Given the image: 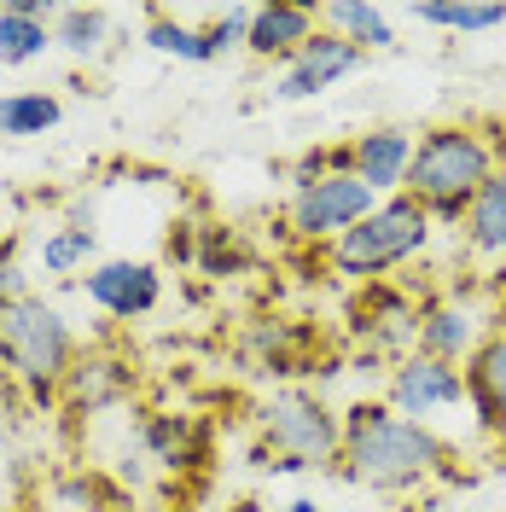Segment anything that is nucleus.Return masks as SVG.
Instances as JSON below:
<instances>
[{
	"label": "nucleus",
	"mask_w": 506,
	"mask_h": 512,
	"mask_svg": "<svg viewBox=\"0 0 506 512\" xmlns=\"http://www.w3.org/2000/svg\"><path fill=\"white\" fill-rule=\"evenodd\" d=\"M338 472L373 495H419L437 478H454V443L384 402H349Z\"/></svg>",
	"instance_id": "obj_1"
},
{
	"label": "nucleus",
	"mask_w": 506,
	"mask_h": 512,
	"mask_svg": "<svg viewBox=\"0 0 506 512\" xmlns=\"http://www.w3.org/2000/svg\"><path fill=\"white\" fill-rule=\"evenodd\" d=\"M501 169V146L489 140V128L477 123H437L413 140V169H408V198L431 216L437 227H460L483 181Z\"/></svg>",
	"instance_id": "obj_2"
},
{
	"label": "nucleus",
	"mask_w": 506,
	"mask_h": 512,
	"mask_svg": "<svg viewBox=\"0 0 506 512\" xmlns=\"http://www.w3.org/2000/svg\"><path fill=\"white\" fill-rule=\"evenodd\" d=\"M76 355H82V344H76L59 303H47L35 291L0 303V373L24 390L35 408L59 402V384Z\"/></svg>",
	"instance_id": "obj_3"
},
{
	"label": "nucleus",
	"mask_w": 506,
	"mask_h": 512,
	"mask_svg": "<svg viewBox=\"0 0 506 512\" xmlns=\"http://www.w3.org/2000/svg\"><path fill=\"white\" fill-rule=\"evenodd\" d=\"M256 431L274 472H326L344 454V414L326 408V396L303 390V384H280L274 396H262L256 408Z\"/></svg>",
	"instance_id": "obj_4"
},
{
	"label": "nucleus",
	"mask_w": 506,
	"mask_h": 512,
	"mask_svg": "<svg viewBox=\"0 0 506 512\" xmlns=\"http://www.w3.org/2000/svg\"><path fill=\"white\" fill-rule=\"evenodd\" d=\"M431 233H437V222L413 204L408 192H396V198H379V210L361 227H349L338 245H326V268L338 280H349V286H379L384 274H396L413 256H425Z\"/></svg>",
	"instance_id": "obj_5"
},
{
	"label": "nucleus",
	"mask_w": 506,
	"mask_h": 512,
	"mask_svg": "<svg viewBox=\"0 0 506 512\" xmlns=\"http://www.w3.org/2000/svg\"><path fill=\"white\" fill-rule=\"evenodd\" d=\"M373 210H379V192L367 187V181H355V175H320V181L291 187L285 227L303 245H338L349 227H361Z\"/></svg>",
	"instance_id": "obj_6"
},
{
	"label": "nucleus",
	"mask_w": 506,
	"mask_h": 512,
	"mask_svg": "<svg viewBox=\"0 0 506 512\" xmlns=\"http://www.w3.org/2000/svg\"><path fill=\"white\" fill-rule=\"evenodd\" d=\"M466 402V367H448V361H431V355H396L390 379H384V408H396L413 425H431L437 414L460 408Z\"/></svg>",
	"instance_id": "obj_7"
},
{
	"label": "nucleus",
	"mask_w": 506,
	"mask_h": 512,
	"mask_svg": "<svg viewBox=\"0 0 506 512\" xmlns=\"http://www.w3.org/2000/svg\"><path fill=\"white\" fill-rule=\"evenodd\" d=\"M82 297L111 320H146L163 303V268L134 256H99L82 274Z\"/></svg>",
	"instance_id": "obj_8"
},
{
	"label": "nucleus",
	"mask_w": 506,
	"mask_h": 512,
	"mask_svg": "<svg viewBox=\"0 0 506 512\" xmlns=\"http://www.w3.org/2000/svg\"><path fill=\"white\" fill-rule=\"evenodd\" d=\"M361 64H367V53H361V47H349L344 35H326V30H320L303 53H291V59L280 64V76H274L268 99H280V105L320 99V94H332L338 82H349Z\"/></svg>",
	"instance_id": "obj_9"
},
{
	"label": "nucleus",
	"mask_w": 506,
	"mask_h": 512,
	"mask_svg": "<svg viewBox=\"0 0 506 512\" xmlns=\"http://www.w3.org/2000/svg\"><path fill=\"white\" fill-rule=\"evenodd\" d=\"M128 390H134V367H128L117 350H82L70 361V373L59 384V408L64 414H105L117 408Z\"/></svg>",
	"instance_id": "obj_10"
},
{
	"label": "nucleus",
	"mask_w": 506,
	"mask_h": 512,
	"mask_svg": "<svg viewBox=\"0 0 506 512\" xmlns=\"http://www.w3.org/2000/svg\"><path fill=\"white\" fill-rule=\"evenodd\" d=\"M483 338H489V332H483V320H477L472 303H460V297L419 303V326H413V350L419 355L448 361V367H466Z\"/></svg>",
	"instance_id": "obj_11"
},
{
	"label": "nucleus",
	"mask_w": 506,
	"mask_h": 512,
	"mask_svg": "<svg viewBox=\"0 0 506 512\" xmlns=\"http://www.w3.org/2000/svg\"><path fill=\"white\" fill-rule=\"evenodd\" d=\"M466 408L489 443L506 448V326H495L466 361Z\"/></svg>",
	"instance_id": "obj_12"
},
{
	"label": "nucleus",
	"mask_w": 506,
	"mask_h": 512,
	"mask_svg": "<svg viewBox=\"0 0 506 512\" xmlns=\"http://www.w3.org/2000/svg\"><path fill=\"white\" fill-rule=\"evenodd\" d=\"M315 350H320V332L303 326V320H291V315L256 320L251 332H245V355H251L256 373H268V379H297V373H309Z\"/></svg>",
	"instance_id": "obj_13"
},
{
	"label": "nucleus",
	"mask_w": 506,
	"mask_h": 512,
	"mask_svg": "<svg viewBox=\"0 0 506 512\" xmlns=\"http://www.w3.org/2000/svg\"><path fill=\"white\" fill-rule=\"evenodd\" d=\"M413 140H419V134H408V128H390V123L355 134V140H349V169H355V181H367L379 198H396V192L408 187Z\"/></svg>",
	"instance_id": "obj_14"
},
{
	"label": "nucleus",
	"mask_w": 506,
	"mask_h": 512,
	"mask_svg": "<svg viewBox=\"0 0 506 512\" xmlns=\"http://www.w3.org/2000/svg\"><path fill=\"white\" fill-rule=\"evenodd\" d=\"M134 437H140V454H146L152 466H163V472H192V466L204 460V448H210V431L192 414H175V408L140 414Z\"/></svg>",
	"instance_id": "obj_15"
},
{
	"label": "nucleus",
	"mask_w": 506,
	"mask_h": 512,
	"mask_svg": "<svg viewBox=\"0 0 506 512\" xmlns=\"http://www.w3.org/2000/svg\"><path fill=\"white\" fill-rule=\"evenodd\" d=\"M315 35H320V12H315V6H297V0H268V6H256L245 53H251V59H280L285 64L291 53H303Z\"/></svg>",
	"instance_id": "obj_16"
},
{
	"label": "nucleus",
	"mask_w": 506,
	"mask_h": 512,
	"mask_svg": "<svg viewBox=\"0 0 506 512\" xmlns=\"http://www.w3.org/2000/svg\"><path fill=\"white\" fill-rule=\"evenodd\" d=\"M315 12H320V30L344 35L349 47H361V53H396V47H402L396 18H390L384 6H373V0H326Z\"/></svg>",
	"instance_id": "obj_17"
},
{
	"label": "nucleus",
	"mask_w": 506,
	"mask_h": 512,
	"mask_svg": "<svg viewBox=\"0 0 506 512\" xmlns=\"http://www.w3.org/2000/svg\"><path fill=\"white\" fill-rule=\"evenodd\" d=\"M94 262H99L94 222H59V227H47L41 245H35V268H41L47 280H82Z\"/></svg>",
	"instance_id": "obj_18"
},
{
	"label": "nucleus",
	"mask_w": 506,
	"mask_h": 512,
	"mask_svg": "<svg viewBox=\"0 0 506 512\" xmlns=\"http://www.w3.org/2000/svg\"><path fill=\"white\" fill-rule=\"evenodd\" d=\"M466 251L483 256V262H506V163L483 181V192L472 198V210H466Z\"/></svg>",
	"instance_id": "obj_19"
},
{
	"label": "nucleus",
	"mask_w": 506,
	"mask_h": 512,
	"mask_svg": "<svg viewBox=\"0 0 506 512\" xmlns=\"http://www.w3.org/2000/svg\"><path fill=\"white\" fill-rule=\"evenodd\" d=\"M111 41H117V18L105 12V6H59V18H53V47H64L70 59L94 64L111 53Z\"/></svg>",
	"instance_id": "obj_20"
},
{
	"label": "nucleus",
	"mask_w": 506,
	"mask_h": 512,
	"mask_svg": "<svg viewBox=\"0 0 506 512\" xmlns=\"http://www.w3.org/2000/svg\"><path fill=\"white\" fill-rule=\"evenodd\" d=\"M140 41H146L152 53H163V59H181V64H216L204 24H192V18H181V12H163V6H152V12H146V30H140Z\"/></svg>",
	"instance_id": "obj_21"
},
{
	"label": "nucleus",
	"mask_w": 506,
	"mask_h": 512,
	"mask_svg": "<svg viewBox=\"0 0 506 512\" xmlns=\"http://www.w3.org/2000/svg\"><path fill=\"white\" fill-rule=\"evenodd\" d=\"M64 123V99L47 88H12L0 94V134L6 140H35V134H53Z\"/></svg>",
	"instance_id": "obj_22"
},
{
	"label": "nucleus",
	"mask_w": 506,
	"mask_h": 512,
	"mask_svg": "<svg viewBox=\"0 0 506 512\" xmlns=\"http://www.w3.org/2000/svg\"><path fill=\"white\" fill-rule=\"evenodd\" d=\"M413 24L448 30V35H483V30H501L506 24V6L501 0H419Z\"/></svg>",
	"instance_id": "obj_23"
},
{
	"label": "nucleus",
	"mask_w": 506,
	"mask_h": 512,
	"mask_svg": "<svg viewBox=\"0 0 506 512\" xmlns=\"http://www.w3.org/2000/svg\"><path fill=\"white\" fill-rule=\"evenodd\" d=\"M53 53V24H35V18H18L0 6V64L6 70H24V64L47 59Z\"/></svg>",
	"instance_id": "obj_24"
},
{
	"label": "nucleus",
	"mask_w": 506,
	"mask_h": 512,
	"mask_svg": "<svg viewBox=\"0 0 506 512\" xmlns=\"http://www.w3.org/2000/svg\"><path fill=\"white\" fill-rule=\"evenodd\" d=\"M192 268L198 274H245L251 268V251H245V239L233 233V227H198V251H192Z\"/></svg>",
	"instance_id": "obj_25"
},
{
	"label": "nucleus",
	"mask_w": 506,
	"mask_h": 512,
	"mask_svg": "<svg viewBox=\"0 0 506 512\" xmlns=\"http://www.w3.org/2000/svg\"><path fill=\"white\" fill-rule=\"evenodd\" d=\"M251 18H256V6H222V12H204L210 53H216V59H233V53H245V41H251Z\"/></svg>",
	"instance_id": "obj_26"
},
{
	"label": "nucleus",
	"mask_w": 506,
	"mask_h": 512,
	"mask_svg": "<svg viewBox=\"0 0 506 512\" xmlns=\"http://www.w3.org/2000/svg\"><path fill=\"white\" fill-rule=\"evenodd\" d=\"M12 297H30V268H24L18 245H0V303H12Z\"/></svg>",
	"instance_id": "obj_27"
},
{
	"label": "nucleus",
	"mask_w": 506,
	"mask_h": 512,
	"mask_svg": "<svg viewBox=\"0 0 506 512\" xmlns=\"http://www.w3.org/2000/svg\"><path fill=\"white\" fill-rule=\"evenodd\" d=\"M280 512H326V507H320V501H309V495H297V501H285Z\"/></svg>",
	"instance_id": "obj_28"
},
{
	"label": "nucleus",
	"mask_w": 506,
	"mask_h": 512,
	"mask_svg": "<svg viewBox=\"0 0 506 512\" xmlns=\"http://www.w3.org/2000/svg\"><path fill=\"white\" fill-rule=\"evenodd\" d=\"M146 512H175V507H146Z\"/></svg>",
	"instance_id": "obj_29"
}]
</instances>
